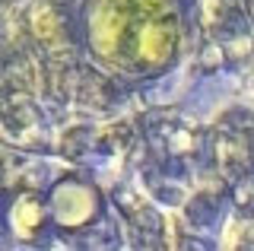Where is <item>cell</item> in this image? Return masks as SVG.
<instances>
[{
  "mask_svg": "<svg viewBox=\"0 0 254 251\" xmlns=\"http://www.w3.org/2000/svg\"><path fill=\"white\" fill-rule=\"evenodd\" d=\"M92 61L111 73L149 80L172 67L181 45L178 0H86L79 13Z\"/></svg>",
  "mask_w": 254,
  "mask_h": 251,
  "instance_id": "obj_1",
  "label": "cell"
}]
</instances>
